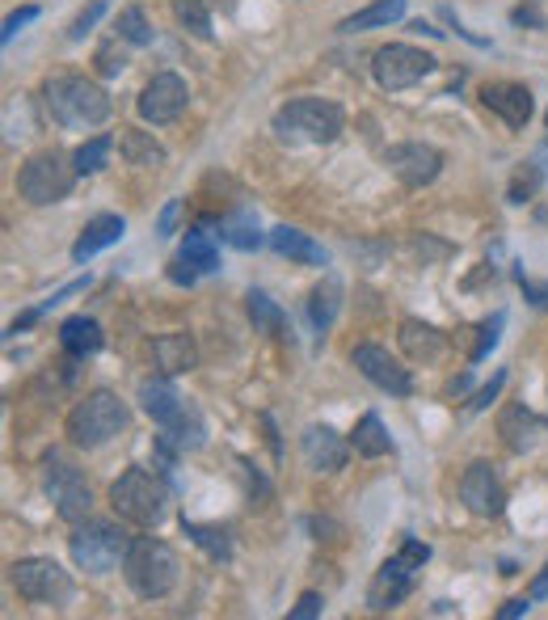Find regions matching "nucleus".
<instances>
[{"instance_id": "09e8293b", "label": "nucleus", "mask_w": 548, "mask_h": 620, "mask_svg": "<svg viewBox=\"0 0 548 620\" xmlns=\"http://www.w3.org/2000/svg\"><path fill=\"white\" fill-rule=\"evenodd\" d=\"M528 596H531V600H548V565H545V574H536V582H531Z\"/></svg>"}, {"instance_id": "f03ea898", "label": "nucleus", "mask_w": 548, "mask_h": 620, "mask_svg": "<svg viewBox=\"0 0 548 620\" xmlns=\"http://www.w3.org/2000/svg\"><path fill=\"white\" fill-rule=\"evenodd\" d=\"M270 131L283 144H333L346 131V115L338 101L326 98H291L275 110Z\"/></svg>"}, {"instance_id": "ddd939ff", "label": "nucleus", "mask_w": 548, "mask_h": 620, "mask_svg": "<svg viewBox=\"0 0 548 620\" xmlns=\"http://www.w3.org/2000/svg\"><path fill=\"white\" fill-rule=\"evenodd\" d=\"M186 106H190V89H186V80L178 72H157L140 89V119L152 122V127L178 122Z\"/></svg>"}, {"instance_id": "f3484780", "label": "nucleus", "mask_w": 548, "mask_h": 620, "mask_svg": "<svg viewBox=\"0 0 548 620\" xmlns=\"http://www.w3.org/2000/svg\"><path fill=\"white\" fill-rule=\"evenodd\" d=\"M300 452H305V464L312 473H338L350 456V443L326 426V422H317V426H308L305 435H300Z\"/></svg>"}, {"instance_id": "6ab92c4d", "label": "nucleus", "mask_w": 548, "mask_h": 620, "mask_svg": "<svg viewBox=\"0 0 548 620\" xmlns=\"http://www.w3.org/2000/svg\"><path fill=\"white\" fill-rule=\"evenodd\" d=\"M498 435H502V443H507L510 452H531L548 435V422L536 419L528 405H507L498 414Z\"/></svg>"}, {"instance_id": "c03bdc74", "label": "nucleus", "mask_w": 548, "mask_h": 620, "mask_svg": "<svg viewBox=\"0 0 548 620\" xmlns=\"http://www.w3.org/2000/svg\"><path fill=\"white\" fill-rule=\"evenodd\" d=\"M502 384H507V372H498V376H494V381H489L486 388L477 393V397L468 401V410H486L489 401H494V397H498V393H502Z\"/></svg>"}, {"instance_id": "473e14b6", "label": "nucleus", "mask_w": 548, "mask_h": 620, "mask_svg": "<svg viewBox=\"0 0 548 620\" xmlns=\"http://www.w3.org/2000/svg\"><path fill=\"white\" fill-rule=\"evenodd\" d=\"M173 4V18L182 21L186 30L195 35V39H216V30H211V13H207L203 0H169Z\"/></svg>"}, {"instance_id": "2f4dec72", "label": "nucleus", "mask_w": 548, "mask_h": 620, "mask_svg": "<svg viewBox=\"0 0 548 620\" xmlns=\"http://www.w3.org/2000/svg\"><path fill=\"white\" fill-rule=\"evenodd\" d=\"M110 148H114V136H93V140H84L77 152H72V165H77V174L89 178V174H102L106 160H110Z\"/></svg>"}, {"instance_id": "2eb2a0df", "label": "nucleus", "mask_w": 548, "mask_h": 620, "mask_svg": "<svg viewBox=\"0 0 548 620\" xmlns=\"http://www.w3.org/2000/svg\"><path fill=\"white\" fill-rule=\"evenodd\" d=\"M350 363H355L376 388H385L392 397H409V393H414L409 367H401V363L392 360L385 346H376V342H359V346L350 351Z\"/></svg>"}, {"instance_id": "7c9ffc66", "label": "nucleus", "mask_w": 548, "mask_h": 620, "mask_svg": "<svg viewBox=\"0 0 548 620\" xmlns=\"http://www.w3.org/2000/svg\"><path fill=\"white\" fill-rule=\"evenodd\" d=\"M220 240H228L232 249H262V240H270V237H262L258 233V220L249 216V211H232V216H223L220 220Z\"/></svg>"}, {"instance_id": "f8f14e48", "label": "nucleus", "mask_w": 548, "mask_h": 620, "mask_svg": "<svg viewBox=\"0 0 548 620\" xmlns=\"http://www.w3.org/2000/svg\"><path fill=\"white\" fill-rule=\"evenodd\" d=\"M385 165L392 169V178L406 181L409 190H422V186H430V181L444 174V152L435 144H422V140L388 144Z\"/></svg>"}, {"instance_id": "5701e85b", "label": "nucleus", "mask_w": 548, "mask_h": 620, "mask_svg": "<svg viewBox=\"0 0 548 620\" xmlns=\"http://www.w3.org/2000/svg\"><path fill=\"white\" fill-rule=\"evenodd\" d=\"M216 224L211 220H199L182 240V254L178 258L190 262L199 275H211V270H220V245H216V233H211Z\"/></svg>"}, {"instance_id": "a18cd8bd", "label": "nucleus", "mask_w": 548, "mask_h": 620, "mask_svg": "<svg viewBox=\"0 0 548 620\" xmlns=\"http://www.w3.org/2000/svg\"><path fill=\"white\" fill-rule=\"evenodd\" d=\"M178 211H182V203L178 199L165 203L161 220H157V233H161V237H173V228H178Z\"/></svg>"}, {"instance_id": "bb28decb", "label": "nucleus", "mask_w": 548, "mask_h": 620, "mask_svg": "<svg viewBox=\"0 0 548 620\" xmlns=\"http://www.w3.org/2000/svg\"><path fill=\"white\" fill-rule=\"evenodd\" d=\"M401 18H406V0H376V4L338 21V35H363V30H380V26H392Z\"/></svg>"}, {"instance_id": "72a5a7b5", "label": "nucleus", "mask_w": 548, "mask_h": 620, "mask_svg": "<svg viewBox=\"0 0 548 620\" xmlns=\"http://www.w3.org/2000/svg\"><path fill=\"white\" fill-rule=\"evenodd\" d=\"M182 532L190 537V541L199 544V549H207V558L211 561H228L232 558V544H228V532H220V528H199V523H190L182 515Z\"/></svg>"}, {"instance_id": "20e7f679", "label": "nucleus", "mask_w": 548, "mask_h": 620, "mask_svg": "<svg viewBox=\"0 0 548 620\" xmlns=\"http://www.w3.org/2000/svg\"><path fill=\"white\" fill-rule=\"evenodd\" d=\"M127 422H131L127 405H122L110 388H98V393H84V397L72 405L63 431H68V443H72V447L93 452V447H106L110 440H119L122 431H127Z\"/></svg>"}, {"instance_id": "e433bc0d", "label": "nucleus", "mask_w": 548, "mask_h": 620, "mask_svg": "<svg viewBox=\"0 0 548 620\" xmlns=\"http://www.w3.org/2000/svg\"><path fill=\"white\" fill-rule=\"evenodd\" d=\"M540 178H545L540 165H524V174H515V181H510V203H528L536 195Z\"/></svg>"}, {"instance_id": "49530a36", "label": "nucleus", "mask_w": 548, "mask_h": 620, "mask_svg": "<svg viewBox=\"0 0 548 620\" xmlns=\"http://www.w3.org/2000/svg\"><path fill=\"white\" fill-rule=\"evenodd\" d=\"M169 279H173V283H186V287H190V283L199 279V270H195V266H190V262L173 258V266H169Z\"/></svg>"}, {"instance_id": "b1692460", "label": "nucleus", "mask_w": 548, "mask_h": 620, "mask_svg": "<svg viewBox=\"0 0 548 620\" xmlns=\"http://www.w3.org/2000/svg\"><path fill=\"white\" fill-rule=\"evenodd\" d=\"M270 249L283 254V258H291V262H300V266H326V249L308 237V233L287 228V224L270 228Z\"/></svg>"}, {"instance_id": "4c0bfd02", "label": "nucleus", "mask_w": 548, "mask_h": 620, "mask_svg": "<svg viewBox=\"0 0 548 620\" xmlns=\"http://www.w3.org/2000/svg\"><path fill=\"white\" fill-rule=\"evenodd\" d=\"M102 13H106V0H93L89 9H81V13H77V21L68 26V39H72V42H81L84 35H89V30L98 26V18H102Z\"/></svg>"}, {"instance_id": "9b49d317", "label": "nucleus", "mask_w": 548, "mask_h": 620, "mask_svg": "<svg viewBox=\"0 0 548 620\" xmlns=\"http://www.w3.org/2000/svg\"><path fill=\"white\" fill-rule=\"evenodd\" d=\"M435 56L422 51V47H409V42H388L376 51V60H371V72L380 80V89L388 94H401V89H414L418 80H427L435 72Z\"/></svg>"}, {"instance_id": "ea45409f", "label": "nucleus", "mask_w": 548, "mask_h": 620, "mask_svg": "<svg viewBox=\"0 0 548 620\" xmlns=\"http://www.w3.org/2000/svg\"><path fill=\"white\" fill-rule=\"evenodd\" d=\"M515 283L524 287V301L531 304V308H540V313H548V283H536V279H528L524 270H515Z\"/></svg>"}, {"instance_id": "9d476101", "label": "nucleus", "mask_w": 548, "mask_h": 620, "mask_svg": "<svg viewBox=\"0 0 548 620\" xmlns=\"http://www.w3.org/2000/svg\"><path fill=\"white\" fill-rule=\"evenodd\" d=\"M9 582L21 600L30 603H68L72 600V574L51 558H21L9 565Z\"/></svg>"}, {"instance_id": "f257e3e1", "label": "nucleus", "mask_w": 548, "mask_h": 620, "mask_svg": "<svg viewBox=\"0 0 548 620\" xmlns=\"http://www.w3.org/2000/svg\"><path fill=\"white\" fill-rule=\"evenodd\" d=\"M42 106L60 127H72V131L102 127L110 119V110H114L102 85L89 77H77V72H56V77L42 80Z\"/></svg>"}, {"instance_id": "39448f33", "label": "nucleus", "mask_w": 548, "mask_h": 620, "mask_svg": "<svg viewBox=\"0 0 548 620\" xmlns=\"http://www.w3.org/2000/svg\"><path fill=\"white\" fill-rule=\"evenodd\" d=\"M127 520H84L77 523V532L68 537V553H72V561H77V570H84V574H110L114 565H122L127 561V553H131V532L122 528Z\"/></svg>"}, {"instance_id": "a878e982", "label": "nucleus", "mask_w": 548, "mask_h": 620, "mask_svg": "<svg viewBox=\"0 0 548 620\" xmlns=\"http://www.w3.org/2000/svg\"><path fill=\"white\" fill-rule=\"evenodd\" d=\"M119 152H122V160L136 165V169H161L165 165L161 140H152V131H140V127H122Z\"/></svg>"}, {"instance_id": "dca6fc26", "label": "nucleus", "mask_w": 548, "mask_h": 620, "mask_svg": "<svg viewBox=\"0 0 548 620\" xmlns=\"http://www.w3.org/2000/svg\"><path fill=\"white\" fill-rule=\"evenodd\" d=\"M481 106L494 110L507 127H528L531 122V89L528 85H515V80H494V85H481Z\"/></svg>"}, {"instance_id": "8fccbe9b", "label": "nucleus", "mask_w": 548, "mask_h": 620, "mask_svg": "<svg viewBox=\"0 0 548 620\" xmlns=\"http://www.w3.org/2000/svg\"><path fill=\"white\" fill-rule=\"evenodd\" d=\"M468 388V376H456V381L447 384V393H451V397H456V393H465Z\"/></svg>"}, {"instance_id": "58836bf2", "label": "nucleus", "mask_w": 548, "mask_h": 620, "mask_svg": "<svg viewBox=\"0 0 548 620\" xmlns=\"http://www.w3.org/2000/svg\"><path fill=\"white\" fill-rule=\"evenodd\" d=\"M93 63H98V72H102V77H119L122 68H127V56H122V51H119V39H114V42H106L102 51L93 56Z\"/></svg>"}, {"instance_id": "37998d69", "label": "nucleus", "mask_w": 548, "mask_h": 620, "mask_svg": "<svg viewBox=\"0 0 548 620\" xmlns=\"http://www.w3.org/2000/svg\"><path fill=\"white\" fill-rule=\"evenodd\" d=\"M34 18H39L34 4H26V9H18V13H9V21H4V42H13V35H18L21 26H30Z\"/></svg>"}, {"instance_id": "de8ad7c7", "label": "nucleus", "mask_w": 548, "mask_h": 620, "mask_svg": "<svg viewBox=\"0 0 548 620\" xmlns=\"http://www.w3.org/2000/svg\"><path fill=\"white\" fill-rule=\"evenodd\" d=\"M528 608H531V596H528V600H507V603H502V612H498V617H502V620L528 617Z\"/></svg>"}, {"instance_id": "cd10ccee", "label": "nucleus", "mask_w": 548, "mask_h": 620, "mask_svg": "<svg viewBox=\"0 0 548 620\" xmlns=\"http://www.w3.org/2000/svg\"><path fill=\"white\" fill-rule=\"evenodd\" d=\"M338 313H342V283L321 279L312 287V296H308V317L317 325V334H326L329 325L338 321Z\"/></svg>"}, {"instance_id": "423d86ee", "label": "nucleus", "mask_w": 548, "mask_h": 620, "mask_svg": "<svg viewBox=\"0 0 548 620\" xmlns=\"http://www.w3.org/2000/svg\"><path fill=\"white\" fill-rule=\"evenodd\" d=\"M110 506L114 515L136 528H157L169 511V494H165V481L148 469H127L110 485Z\"/></svg>"}, {"instance_id": "4468645a", "label": "nucleus", "mask_w": 548, "mask_h": 620, "mask_svg": "<svg viewBox=\"0 0 548 620\" xmlns=\"http://www.w3.org/2000/svg\"><path fill=\"white\" fill-rule=\"evenodd\" d=\"M460 502L472 515H481V520H494V515L507 511V490H502V481L494 473V464L489 461L468 464L465 478H460Z\"/></svg>"}, {"instance_id": "393cba45", "label": "nucleus", "mask_w": 548, "mask_h": 620, "mask_svg": "<svg viewBox=\"0 0 548 620\" xmlns=\"http://www.w3.org/2000/svg\"><path fill=\"white\" fill-rule=\"evenodd\" d=\"M102 325L93 317H68L60 325V346L72 355V360H84V355H98L102 351Z\"/></svg>"}, {"instance_id": "3c124183", "label": "nucleus", "mask_w": 548, "mask_h": 620, "mask_svg": "<svg viewBox=\"0 0 548 620\" xmlns=\"http://www.w3.org/2000/svg\"><path fill=\"white\" fill-rule=\"evenodd\" d=\"M545 174H548V165H545Z\"/></svg>"}, {"instance_id": "7ed1b4c3", "label": "nucleus", "mask_w": 548, "mask_h": 620, "mask_svg": "<svg viewBox=\"0 0 548 620\" xmlns=\"http://www.w3.org/2000/svg\"><path fill=\"white\" fill-rule=\"evenodd\" d=\"M122 579L140 600H165L182 579V561L157 537H136L131 553L122 561Z\"/></svg>"}, {"instance_id": "6e6552de", "label": "nucleus", "mask_w": 548, "mask_h": 620, "mask_svg": "<svg viewBox=\"0 0 548 620\" xmlns=\"http://www.w3.org/2000/svg\"><path fill=\"white\" fill-rule=\"evenodd\" d=\"M427 561H430V544H422V541L401 544V553H392V558L376 570V579L367 587V608H371V612H392V608L414 591V579H418V570H422Z\"/></svg>"}, {"instance_id": "c9c22d12", "label": "nucleus", "mask_w": 548, "mask_h": 620, "mask_svg": "<svg viewBox=\"0 0 548 620\" xmlns=\"http://www.w3.org/2000/svg\"><path fill=\"white\" fill-rule=\"evenodd\" d=\"M502 325H507V317H502V313H494L489 321H481V329H477V346L468 351V360H472V363L486 360L489 351L498 346V334H502Z\"/></svg>"}, {"instance_id": "412c9836", "label": "nucleus", "mask_w": 548, "mask_h": 620, "mask_svg": "<svg viewBox=\"0 0 548 620\" xmlns=\"http://www.w3.org/2000/svg\"><path fill=\"white\" fill-rule=\"evenodd\" d=\"M148 355L165 376H182L190 367H199V346L190 334H161V338L148 342Z\"/></svg>"}, {"instance_id": "1a4fd4ad", "label": "nucleus", "mask_w": 548, "mask_h": 620, "mask_svg": "<svg viewBox=\"0 0 548 620\" xmlns=\"http://www.w3.org/2000/svg\"><path fill=\"white\" fill-rule=\"evenodd\" d=\"M42 490L47 499L56 502V515L63 523H84L93 511V494H89V481L72 461H63L60 452H51L42 461Z\"/></svg>"}, {"instance_id": "4be33fe9", "label": "nucleus", "mask_w": 548, "mask_h": 620, "mask_svg": "<svg viewBox=\"0 0 548 620\" xmlns=\"http://www.w3.org/2000/svg\"><path fill=\"white\" fill-rule=\"evenodd\" d=\"M122 233H127V220H122V216H110V211L93 216V220L84 224L81 237H77V245H72V262H89L93 254H102L106 245L122 240Z\"/></svg>"}, {"instance_id": "f704fd0d", "label": "nucleus", "mask_w": 548, "mask_h": 620, "mask_svg": "<svg viewBox=\"0 0 548 620\" xmlns=\"http://www.w3.org/2000/svg\"><path fill=\"white\" fill-rule=\"evenodd\" d=\"M114 30H119V39L131 42V47H148V42H152V21H148V13H143L140 4L122 9L119 21H114Z\"/></svg>"}, {"instance_id": "c85d7f7f", "label": "nucleus", "mask_w": 548, "mask_h": 620, "mask_svg": "<svg viewBox=\"0 0 548 620\" xmlns=\"http://www.w3.org/2000/svg\"><path fill=\"white\" fill-rule=\"evenodd\" d=\"M350 447H355L359 456H367V461H376V456H388V452H392V440H388L380 414H363V419L355 422V431H350Z\"/></svg>"}, {"instance_id": "aec40b11", "label": "nucleus", "mask_w": 548, "mask_h": 620, "mask_svg": "<svg viewBox=\"0 0 548 620\" xmlns=\"http://www.w3.org/2000/svg\"><path fill=\"white\" fill-rule=\"evenodd\" d=\"M397 342H401V351H406L414 363H435L447 351L444 329H435V325H427V321H418V317H406L397 325Z\"/></svg>"}, {"instance_id": "a211bd4d", "label": "nucleus", "mask_w": 548, "mask_h": 620, "mask_svg": "<svg viewBox=\"0 0 548 620\" xmlns=\"http://www.w3.org/2000/svg\"><path fill=\"white\" fill-rule=\"evenodd\" d=\"M140 405H143V414H148V419L165 431V426H173V422L182 419L190 401H182V393H178V388L169 384V376L161 372V376H148V381H140Z\"/></svg>"}, {"instance_id": "c756f323", "label": "nucleus", "mask_w": 548, "mask_h": 620, "mask_svg": "<svg viewBox=\"0 0 548 620\" xmlns=\"http://www.w3.org/2000/svg\"><path fill=\"white\" fill-rule=\"evenodd\" d=\"M245 308H249L253 329H262V334H270V338H287V334H291V329H287V313L270 301L266 292H249V296H245Z\"/></svg>"}, {"instance_id": "0eeeda50", "label": "nucleus", "mask_w": 548, "mask_h": 620, "mask_svg": "<svg viewBox=\"0 0 548 620\" xmlns=\"http://www.w3.org/2000/svg\"><path fill=\"white\" fill-rule=\"evenodd\" d=\"M77 178H81L77 165L63 157V152H56V148H47V152H34L18 169V195L26 203H34V207H47V203L68 199Z\"/></svg>"}, {"instance_id": "79ce46f5", "label": "nucleus", "mask_w": 548, "mask_h": 620, "mask_svg": "<svg viewBox=\"0 0 548 620\" xmlns=\"http://www.w3.org/2000/svg\"><path fill=\"white\" fill-rule=\"evenodd\" d=\"M510 18H515V26H531V30H540V26H545V13H540V0H524V4H519V9L510 13Z\"/></svg>"}, {"instance_id": "a19ab883", "label": "nucleus", "mask_w": 548, "mask_h": 620, "mask_svg": "<svg viewBox=\"0 0 548 620\" xmlns=\"http://www.w3.org/2000/svg\"><path fill=\"white\" fill-rule=\"evenodd\" d=\"M321 608H326V600H321L317 591H305V596H300V603H296L287 617H291V620H312V617H321Z\"/></svg>"}]
</instances>
